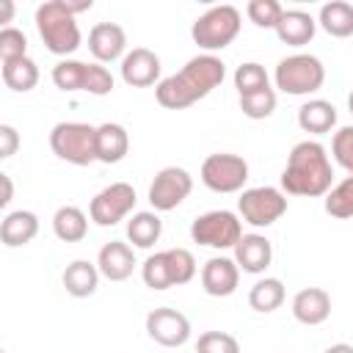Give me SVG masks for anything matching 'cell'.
I'll list each match as a JSON object with an SVG mask.
<instances>
[{"label":"cell","instance_id":"3957f363","mask_svg":"<svg viewBox=\"0 0 353 353\" xmlns=\"http://www.w3.org/2000/svg\"><path fill=\"white\" fill-rule=\"evenodd\" d=\"M36 30L44 41V47L52 55H72L77 52L83 36L77 28V19L72 14V8L66 6V0H47L36 8Z\"/></svg>","mask_w":353,"mask_h":353},{"label":"cell","instance_id":"277c9868","mask_svg":"<svg viewBox=\"0 0 353 353\" xmlns=\"http://www.w3.org/2000/svg\"><path fill=\"white\" fill-rule=\"evenodd\" d=\"M276 88L290 94V97H309L314 91L323 88L325 83V66L317 55L309 52H295L279 61L276 72H273Z\"/></svg>","mask_w":353,"mask_h":353},{"label":"cell","instance_id":"4fadbf2b","mask_svg":"<svg viewBox=\"0 0 353 353\" xmlns=\"http://www.w3.org/2000/svg\"><path fill=\"white\" fill-rule=\"evenodd\" d=\"M146 334L163 347H182L190 339V320L171 306H157L146 314Z\"/></svg>","mask_w":353,"mask_h":353},{"label":"cell","instance_id":"8992f818","mask_svg":"<svg viewBox=\"0 0 353 353\" xmlns=\"http://www.w3.org/2000/svg\"><path fill=\"white\" fill-rule=\"evenodd\" d=\"M50 149L72 165H88L97 160V127L83 121H58L50 130Z\"/></svg>","mask_w":353,"mask_h":353},{"label":"cell","instance_id":"ac0fdd59","mask_svg":"<svg viewBox=\"0 0 353 353\" xmlns=\"http://www.w3.org/2000/svg\"><path fill=\"white\" fill-rule=\"evenodd\" d=\"M234 262L245 273H265L268 265L273 262V245L265 234H243L240 243L234 245Z\"/></svg>","mask_w":353,"mask_h":353},{"label":"cell","instance_id":"5b68a950","mask_svg":"<svg viewBox=\"0 0 353 353\" xmlns=\"http://www.w3.org/2000/svg\"><path fill=\"white\" fill-rule=\"evenodd\" d=\"M240 25V11L234 6H212L193 22L190 36L207 55H212L215 50H223L237 39Z\"/></svg>","mask_w":353,"mask_h":353},{"label":"cell","instance_id":"ffe728a7","mask_svg":"<svg viewBox=\"0 0 353 353\" xmlns=\"http://www.w3.org/2000/svg\"><path fill=\"white\" fill-rule=\"evenodd\" d=\"M314 30H317V22H314V17L312 14H306V11H301V8H284V14H281V19H279V25H276V36L284 41V44H290V47H303V44H309L312 39H314Z\"/></svg>","mask_w":353,"mask_h":353},{"label":"cell","instance_id":"d4e9b609","mask_svg":"<svg viewBox=\"0 0 353 353\" xmlns=\"http://www.w3.org/2000/svg\"><path fill=\"white\" fill-rule=\"evenodd\" d=\"M52 232L58 240L63 243H80L85 234H88V218L80 207L74 204H66V207H58L55 215H52Z\"/></svg>","mask_w":353,"mask_h":353},{"label":"cell","instance_id":"b9f144b4","mask_svg":"<svg viewBox=\"0 0 353 353\" xmlns=\"http://www.w3.org/2000/svg\"><path fill=\"white\" fill-rule=\"evenodd\" d=\"M347 110H350V116H353V91H350V97H347Z\"/></svg>","mask_w":353,"mask_h":353},{"label":"cell","instance_id":"7a4b0ae2","mask_svg":"<svg viewBox=\"0 0 353 353\" xmlns=\"http://www.w3.org/2000/svg\"><path fill=\"white\" fill-rule=\"evenodd\" d=\"M334 182L328 152L317 141H301L292 146L281 171V190L290 196H325Z\"/></svg>","mask_w":353,"mask_h":353},{"label":"cell","instance_id":"7402d4cb","mask_svg":"<svg viewBox=\"0 0 353 353\" xmlns=\"http://www.w3.org/2000/svg\"><path fill=\"white\" fill-rule=\"evenodd\" d=\"M36 234H39V218L30 210H14L0 223V240H3L6 248L28 245Z\"/></svg>","mask_w":353,"mask_h":353},{"label":"cell","instance_id":"1f68e13d","mask_svg":"<svg viewBox=\"0 0 353 353\" xmlns=\"http://www.w3.org/2000/svg\"><path fill=\"white\" fill-rule=\"evenodd\" d=\"M234 88L240 91V97L254 94V91H262V88H270L265 66H259V63H254V61L240 63V66L234 69Z\"/></svg>","mask_w":353,"mask_h":353},{"label":"cell","instance_id":"9c48e42d","mask_svg":"<svg viewBox=\"0 0 353 353\" xmlns=\"http://www.w3.org/2000/svg\"><path fill=\"white\" fill-rule=\"evenodd\" d=\"M237 212L245 223L262 229V226L276 223L287 212V196H284V190L270 188V185L248 188L237 199Z\"/></svg>","mask_w":353,"mask_h":353},{"label":"cell","instance_id":"8d00e7d4","mask_svg":"<svg viewBox=\"0 0 353 353\" xmlns=\"http://www.w3.org/2000/svg\"><path fill=\"white\" fill-rule=\"evenodd\" d=\"M25 55H28V36L19 28L6 25L0 30V58L14 61V58H25Z\"/></svg>","mask_w":353,"mask_h":353},{"label":"cell","instance_id":"4316f807","mask_svg":"<svg viewBox=\"0 0 353 353\" xmlns=\"http://www.w3.org/2000/svg\"><path fill=\"white\" fill-rule=\"evenodd\" d=\"M163 234V221L157 212H135L130 221H127V240L135 245V248H152Z\"/></svg>","mask_w":353,"mask_h":353},{"label":"cell","instance_id":"60d3db41","mask_svg":"<svg viewBox=\"0 0 353 353\" xmlns=\"http://www.w3.org/2000/svg\"><path fill=\"white\" fill-rule=\"evenodd\" d=\"M325 353H353V345H347V342H336V345L325 347Z\"/></svg>","mask_w":353,"mask_h":353},{"label":"cell","instance_id":"4dcf8cb0","mask_svg":"<svg viewBox=\"0 0 353 353\" xmlns=\"http://www.w3.org/2000/svg\"><path fill=\"white\" fill-rule=\"evenodd\" d=\"M325 212L331 218H353V174H347L342 182H336L325 193Z\"/></svg>","mask_w":353,"mask_h":353},{"label":"cell","instance_id":"52a82bcc","mask_svg":"<svg viewBox=\"0 0 353 353\" xmlns=\"http://www.w3.org/2000/svg\"><path fill=\"white\" fill-rule=\"evenodd\" d=\"M52 83L61 91H85L94 97H105L113 91V74L102 63H85L63 58L52 66Z\"/></svg>","mask_w":353,"mask_h":353},{"label":"cell","instance_id":"484cf974","mask_svg":"<svg viewBox=\"0 0 353 353\" xmlns=\"http://www.w3.org/2000/svg\"><path fill=\"white\" fill-rule=\"evenodd\" d=\"M317 22L328 36L347 39V36H353V6L345 0H331L320 8Z\"/></svg>","mask_w":353,"mask_h":353},{"label":"cell","instance_id":"9a60e30c","mask_svg":"<svg viewBox=\"0 0 353 353\" xmlns=\"http://www.w3.org/2000/svg\"><path fill=\"white\" fill-rule=\"evenodd\" d=\"M121 80L132 88H146L160 80V58L149 47H132L121 58Z\"/></svg>","mask_w":353,"mask_h":353},{"label":"cell","instance_id":"30bf717a","mask_svg":"<svg viewBox=\"0 0 353 353\" xmlns=\"http://www.w3.org/2000/svg\"><path fill=\"white\" fill-rule=\"evenodd\" d=\"M201 182L212 193H237L248 182V163L232 152H215L201 163Z\"/></svg>","mask_w":353,"mask_h":353},{"label":"cell","instance_id":"7c38bea8","mask_svg":"<svg viewBox=\"0 0 353 353\" xmlns=\"http://www.w3.org/2000/svg\"><path fill=\"white\" fill-rule=\"evenodd\" d=\"M193 190V176L179 168V165H165L154 174L152 185H149V204L154 207V212H168L176 210Z\"/></svg>","mask_w":353,"mask_h":353},{"label":"cell","instance_id":"74e56055","mask_svg":"<svg viewBox=\"0 0 353 353\" xmlns=\"http://www.w3.org/2000/svg\"><path fill=\"white\" fill-rule=\"evenodd\" d=\"M19 146V132L11 124H0V157H11Z\"/></svg>","mask_w":353,"mask_h":353},{"label":"cell","instance_id":"6da1fadb","mask_svg":"<svg viewBox=\"0 0 353 353\" xmlns=\"http://www.w3.org/2000/svg\"><path fill=\"white\" fill-rule=\"evenodd\" d=\"M226 77V63L218 55H196L179 72L160 80L154 85V97L168 110H182L204 99L212 88H218Z\"/></svg>","mask_w":353,"mask_h":353},{"label":"cell","instance_id":"5bb4252c","mask_svg":"<svg viewBox=\"0 0 353 353\" xmlns=\"http://www.w3.org/2000/svg\"><path fill=\"white\" fill-rule=\"evenodd\" d=\"M88 50L97 63H113L127 55V33L116 22H97L88 30Z\"/></svg>","mask_w":353,"mask_h":353},{"label":"cell","instance_id":"44dd1931","mask_svg":"<svg viewBox=\"0 0 353 353\" xmlns=\"http://www.w3.org/2000/svg\"><path fill=\"white\" fill-rule=\"evenodd\" d=\"M130 152V135L121 124L116 121H105L97 127V160L99 163H121Z\"/></svg>","mask_w":353,"mask_h":353},{"label":"cell","instance_id":"cb8c5ba5","mask_svg":"<svg viewBox=\"0 0 353 353\" xmlns=\"http://www.w3.org/2000/svg\"><path fill=\"white\" fill-rule=\"evenodd\" d=\"M99 268L88 259H74L72 265H66L63 270V287L72 298H88L97 292V284H99Z\"/></svg>","mask_w":353,"mask_h":353},{"label":"cell","instance_id":"83f0119b","mask_svg":"<svg viewBox=\"0 0 353 353\" xmlns=\"http://www.w3.org/2000/svg\"><path fill=\"white\" fill-rule=\"evenodd\" d=\"M3 83L11 91H22V94L36 88V83H39L36 61H30L28 55L25 58H14V61H3Z\"/></svg>","mask_w":353,"mask_h":353},{"label":"cell","instance_id":"e575fe53","mask_svg":"<svg viewBox=\"0 0 353 353\" xmlns=\"http://www.w3.org/2000/svg\"><path fill=\"white\" fill-rule=\"evenodd\" d=\"M196 353H240V342L226 331H204L196 339Z\"/></svg>","mask_w":353,"mask_h":353},{"label":"cell","instance_id":"f1b7e54d","mask_svg":"<svg viewBox=\"0 0 353 353\" xmlns=\"http://www.w3.org/2000/svg\"><path fill=\"white\" fill-rule=\"evenodd\" d=\"M248 303L254 312H276L284 303V284L273 276L259 279L251 290H248Z\"/></svg>","mask_w":353,"mask_h":353},{"label":"cell","instance_id":"603a6c76","mask_svg":"<svg viewBox=\"0 0 353 353\" xmlns=\"http://www.w3.org/2000/svg\"><path fill=\"white\" fill-rule=\"evenodd\" d=\"M298 124L303 132L323 135L336 127V108L328 99H309L298 108Z\"/></svg>","mask_w":353,"mask_h":353},{"label":"cell","instance_id":"836d02e7","mask_svg":"<svg viewBox=\"0 0 353 353\" xmlns=\"http://www.w3.org/2000/svg\"><path fill=\"white\" fill-rule=\"evenodd\" d=\"M245 14H248V19H251L256 28H273V30H276V25H279L284 8H281L276 0H251V3L245 6Z\"/></svg>","mask_w":353,"mask_h":353},{"label":"cell","instance_id":"f35d334b","mask_svg":"<svg viewBox=\"0 0 353 353\" xmlns=\"http://www.w3.org/2000/svg\"><path fill=\"white\" fill-rule=\"evenodd\" d=\"M0 185H3V196H0V207H6L14 196V185H11V176L8 174H0Z\"/></svg>","mask_w":353,"mask_h":353},{"label":"cell","instance_id":"f546056e","mask_svg":"<svg viewBox=\"0 0 353 353\" xmlns=\"http://www.w3.org/2000/svg\"><path fill=\"white\" fill-rule=\"evenodd\" d=\"M141 279L149 290H168L174 287V270H171V256L168 251H157L152 256H146V262L141 265Z\"/></svg>","mask_w":353,"mask_h":353},{"label":"cell","instance_id":"ba28073f","mask_svg":"<svg viewBox=\"0 0 353 353\" xmlns=\"http://www.w3.org/2000/svg\"><path fill=\"white\" fill-rule=\"evenodd\" d=\"M190 237L207 248H234L243 237V221L229 210H210L190 223Z\"/></svg>","mask_w":353,"mask_h":353},{"label":"cell","instance_id":"d6a6232c","mask_svg":"<svg viewBox=\"0 0 353 353\" xmlns=\"http://www.w3.org/2000/svg\"><path fill=\"white\" fill-rule=\"evenodd\" d=\"M240 110L248 119H268L276 110V91L273 88H262V91L240 97Z\"/></svg>","mask_w":353,"mask_h":353},{"label":"cell","instance_id":"d6986e66","mask_svg":"<svg viewBox=\"0 0 353 353\" xmlns=\"http://www.w3.org/2000/svg\"><path fill=\"white\" fill-rule=\"evenodd\" d=\"M331 314V295L323 287H303L292 298V317L303 325H320Z\"/></svg>","mask_w":353,"mask_h":353},{"label":"cell","instance_id":"ab89813d","mask_svg":"<svg viewBox=\"0 0 353 353\" xmlns=\"http://www.w3.org/2000/svg\"><path fill=\"white\" fill-rule=\"evenodd\" d=\"M0 8H3L0 22H11V17H14V3H11V0H3V3H0Z\"/></svg>","mask_w":353,"mask_h":353},{"label":"cell","instance_id":"2e32d148","mask_svg":"<svg viewBox=\"0 0 353 353\" xmlns=\"http://www.w3.org/2000/svg\"><path fill=\"white\" fill-rule=\"evenodd\" d=\"M240 284V268L234 256H212L201 268V287L212 298H226Z\"/></svg>","mask_w":353,"mask_h":353},{"label":"cell","instance_id":"8fae6325","mask_svg":"<svg viewBox=\"0 0 353 353\" xmlns=\"http://www.w3.org/2000/svg\"><path fill=\"white\" fill-rule=\"evenodd\" d=\"M135 188L130 182H113L108 188H102L91 204H88V215L97 226H116L119 221H124L132 207H135Z\"/></svg>","mask_w":353,"mask_h":353},{"label":"cell","instance_id":"e0dca14e","mask_svg":"<svg viewBox=\"0 0 353 353\" xmlns=\"http://www.w3.org/2000/svg\"><path fill=\"white\" fill-rule=\"evenodd\" d=\"M97 268L108 281H124L135 270V251L121 240H110L99 248Z\"/></svg>","mask_w":353,"mask_h":353},{"label":"cell","instance_id":"d590c367","mask_svg":"<svg viewBox=\"0 0 353 353\" xmlns=\"http://www.w3.org/2000/svg\"><path fill=\"white\" fill-rule=\"evenodd\" d=\"M331 154H334V160L347 174H353V124L339 127L334 132V138H331Z\"/></svg>","mask_w":353,"mask_h":353}]
</instances>
